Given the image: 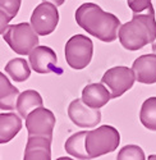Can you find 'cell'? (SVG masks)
I'll return each instance as SVG.
<instances>
[{
    "label": "cell",
    "instance_id": "cell-1",
    "mask_svg": "<svg viewBox=\"0 0 156 160\" xmlns=\"http://www.w3.org/2000/svg\"><path fill=\"white\" fill-rule=\"evenodd\" d=\"M76 22L87 33L104 42H113L118 37L120 19L113 13L102 10L95 3L80 5L74 14Z\"/></svg>",
    "mask_w": 156,
    "mask_h": 160
},
{
    "label": "cell",
    "instance_id": "cell-2",
    "mask_svg": "<svg viewBox=\"0 0 156 160\" xmlns=\"http://www.w3.org/2000/svg\"><path fill=\"white\" fill-rule=\"evenodd\" d=\"M118 38L122 46L136 51L156 40V19L154 5L142 13H133L132 19L120 24Z\"/></svg>",
    "mask_w": 156,
    "mask_h": 160
},
{
    "label": "cell",
    "instance_id": "cell-3",
    "mask_svg": "<svg viewBox=\"0 0 156 160\" xmlns=\"http://www.w3.org/2000/svg\"><path fill=\"white\" fill-rule=\"evenodd\" d=\"M119 143V131L113 126H101L86 135V150L91 159L115 151Z\"/></svg>",
    "mask_w": 156,
    "mask_h": 160
},
{
    "label": "cell",
    "instance_id": "cell-4",
    "mask_svg": "<svg viewBox=\"0 0 156 160\" xmlns=\"http://www.w3.org/2000/svg\"><path fill=\"white\" fill-rule=\"evenodd\" d=\"M4 35V41L9 48L19 55H28L38 45V35L32 28L31 23L22 22L17 24H9Z\"/></svg>",
    "mask_w": 156,
    "mask_h": 160
},
{
    "label": "cell",
    "instance_id": "cell-5",
    "mask_svg": "<svg viewBox=\"0 0 156 160\" xmlns=\"http://www.w3.org/2000/svg\"><path fill=\"white\" fill-rule=\"evenodd\" d=\"M64 54H66V60L68 65L72 69H85L94 55L92 40L80 33L72 36L66 44Z\"/></svg>",
    "mask_w": 156,
    "mask_h": 160
},
{
    "label": "cell",
    "instance_id": "cell-6",
    "mask_svg": "<svg viewBox=\"0 0 156 160\" xmlns=\"http://www.w3.org/2000/svg\"><path fill=\"white\" fill-rule=\"evenodd\" d=\"M136 77L132 68L124 65L113 67L104 73L101 82L110 91L111 99H116L122 96L128 90H131L134 85Z\"/></svg>",
    "mask_w": 156,
    "mask_h": 160
},
{
    "label": "cell",
    "instance_id": "cell-7",
    "mask_svg": "<svg viewBox=\"0 0 156 160\" xmlns=\"http://www.w3.org/2000/svg\"><path fill=\"white\" fill-rule=\"evenodd\" d=\"M59 23V12L56 5L42 2L38 4L31 16V26L38 36L53 33Z\"/></svg>",
    "mask_w": 156,
    "mask_h": 160
},
{
    "label": "cell",
    "instance_id": "cell-8",
    "mask_svg": "<svg viewBox=\"0 0 156 160\" xmlns=\"http://www.w3.org/2000/svg\"><path fill=\"white\" fill-rule=\"evenodd\" d=\"M55 122L56 119L54 113L40 106L26 117V128L28 131V136H42L53 140Z\"/></svg>",
    "mask_w": 156,
    "mask_h": 160
},
{
    "label": "cell",
    "instance_id": "cell-9",
    "mask_svg": "<svg viewBox=\"0 0 156 160\" xmlns=\"http://www.w3.org/2000/svg\"><path fill=\"white\" fill-rule=\"evenodd\" d=\"M68 117L81 128H94L101 122V112L87 106L82 99H74L68 106Z\"/></svg>",
    "mask_w": 156,
    "mask_h": 160
},
{
    "label": "cell",
    "instance_id": "cell-10",
    "mask_svg": "<svg viewBox=\"0 0 156 160\" xmlns=\"http://www.w3.org/2000/svg\"><path fill=\"white\" fill-rule=\"evenodd\" d=\"M28 60L31 69H33L37 73L46 74L56 69L58 57L51 48L37 45L28 54Z\"/></svg>",
    "mask_w": 156,
    "mask_h": 160
},
{
    "label": "cell",
    "instance_id": "cell-11",
    "mask_svg": "<svg viewBox=\"0 0 156 160\" xmlns=\"http://www.w3.org/2000/svg\"><path fill=\"white\" fill-rule=\"evenodd\" d=\"M136 81L141 83H156V54H145L138 57L132 65Z\"/></svg>",
    "mask_w": 156,
    "mask_h": 160
},
{
    "label": "cell",
    "instance_id": "cell-12",
    "mask_svg": "<svg viewBox=\"0 0 156 160\" xmlns=\"http://www.w3.org/2000/svg\"><path fill=\"white\" fill-rule=\"evenodd\" d=\"M51 138L28 136L23 160H51Z\"/></svg>",
    "mask_w": 156,
    "mask_h": 160
},
{
    "label": "cell",
    "instance_id": "cell-13",
    "mask_svg": "<svg viewBox=\"0 0 156 160\" xmlns=\"http://www.w3.org/2000/svg\"><path fill=\"white\" fill-rule=\"evenodd\" d=\"M111 99L110 91L102 82L90 83L82 90V101L94 109H100Z\"/></svg>",
    "mask_w": 156,
    "mask_h": 160
},
{
    "label": "cell",
    "instance_id": "cell-14",
    "mask_svg": "<svg viewBox=\"0 0 156 160\" xmlns=\"http://www.w3.org/2000/svg\"><path fill=\"white\" fill-rule=\"evenodd\" d=\"M22 129L21 117L16 113L0 114V143H7L14 138Z\"/></svg>",
    "mask_w": 156,
    "mask_h": 160
},
{
    "label": "cell",
    "instance_id": "cell-15",
    "mask_svg": "<svg viewBox=\"0 0 156 160\" xmlns=\"http://www.w3.org/2000/svg\"><path fill=\"white\" fill-rule=\"evenodd\" d=\"M42 104H44L42 98L37 91L26 90V91L21 92V94L18 95L16 109H17L19 117L26 119V117H27L32 110L42 106Z\"/></svg>",
    "mask_w": 156,
    "mask_h": 160
},
{
    "label": "cell",
    "instance_id": "cell-16",
    "mask_svg": "<svg viewBox=\"0 0 156 160\" xmlns=\"http://www.w3.org/2000/svg\"><path fill=\"white\" fill-rule=\"evenodd\" d=\"M18 95L19 90L10 83L9 78L4 73L0 72V109L14 110Z\"/></svg>",
    "mask_w": 156,
    "mask_h": 160
},
{
    "label": "cell",
    "instance_id": "cell-17",
    "mask_svg": "<svg viewBox=\"0 0 156 160\" xmlns=\"http://www.w3.org/2000/svg\"><path fill=\"white\" fill-rule=\"evenodd\" d=\"M86 135H87L86 131L77 132L74 135H72L66 141V145H64L66 151L69 155L80 159V160H91V158L86 150Z\"/></svg>",
    "mask_w": 156,
    "mask_h": 160
},
{
    "label": "cell",
    "instance_id": "cell-18",
    "mask_svg": "<svg viewBox=\"0 0 156 160\" xmlns=\"http://www.w3.org/2000/svg\"><path fill=\"white\" fill-rule=\"evenodd\" d=\"M5 72L16 82H24L31 76V69L27 60L23 58L10 59L5 65Z\"/></svg>",
    "mask_w": 156,
    "mask_h": 160
},
{
    "label": "cell",
    "instance_id": "cell-19",
    "mask_svg": "<svg viewBox=\"0 0 156 160\" xmlns=\"http://www.w3.org/2000/svg\"><path fill=\"white\" fill-rule=\"evenodd\" d=\"M139 121L149 131H156V98L144 101L139 112Z\"/></svg>",
    "mask_w": 156,
    "mask_h": 160
},
{
    "label": "cell",
    "instance_id": "cell-20",
    "mask_svg": "<svg viewBox=\"0 0 156 160\" xmlns=\"http://www.w3.org/2000/svg\"><path fill=\"white\" fill-rule=\"evenodd\" d=\"M116 160H146L145 152L137 145H125L118 152Z\"/></svg>",
    "mask_w": 156,
    "mask_h": 160
},
{
    "label": "cell",
    "instance_id": "cell-21",
    "mask_svg": "<svg viewBox=\"0 0 156 160\" xmlns=\"http://www.w3.org/2000/svg\"><path fill=\"white\" fill-rule=\"evenodd\" d=\"M21 4H22V0H0V9L4 10L13 19L18 14Z\"/></svg>",
    "mask_w": 156,
    "mask_h": 160
},
{
    "label": "cell",
    "instance_id": "cell-22",
    "mask_svg": "<svg viewBox=\"0 0 156 160\" xmlns=\"http://www.w3.org/2000/svg\"><path fill=\"white\" fill-rule=\"evenodd\" d=\"M127 3L133 13H142L152 7L151 0H127Z\"/></svg>",
    "mask_w": 156,
    "mask_h": 160
},
{
    "label": "cell",
    "instance_id": "cell-23",
    "mask_svg": "<svg viewBox=\"0 0 156 160\" xmlns=\"http://www.w3.org/2000/svg\"><path fill=\"white\" fill-rule=\"evenodd\" d=\"M12 21V18L7 14V13L4 10L0 9V35L4 33L8 28V26H9V22Z\"/></svg>",
    "mask_w": 156,
    "mask_h": 160
},
{
    "label": "cell",
    "instance_id": "cell-24",
    "mask_svg": "<svg viewBox=\"0 0 156 160\" xmlns=\"http://www.w3.org/2000/svg\"><path fill=\"white\" fill-rule=\"evenodd\" d=\"M42 2H47V3H51V4L56 5V7H60V5L64 4V2H66V0H42Z\"/></svg>",
    "mask_w": 156,
    "mask_h": 160
},
{
    "label": "cell",
    "instance_id": "cell-25",
    "mask_svg": "<svg viewBox=\"0 0 156 160\" xmlns=\"http://www.w3.org/2000/svg\"><path fill=\"white\" fill-rule=\"evenodd\" d=\"M152 52H155V54H156V40L152 42Z\"/></svg>",
    "mask_w": 156,
    "mask_h": 160
},
{
    "label": "cell",
    "instance_id": "cell-26",
    "mask_svg": "<svg viewBox=\"0 0 156 160\" xmlns=\"http://www.w3.org/2000/svg\"><path fill=\"white\" fill-rule=\"evenodd\" d=\"M56 160H73V159H71V158H66V156H63V158H58Z\"/></svg>",
    "mask_w": 156,
    "mask_h": 160
},
{
    "label": "cell",
    "instance_id": "cell-27",
    "mask_svg": "<svg viewBox=\"0 0 156 160\" xmlns=\"http://www.w3.org/2000/svg\"><path fill=\"white\" fill-rule=\"evenodd\" d=\"M149 160H156V155L154 154V155H150L149 156Z\"/></svg>",
    "mask_w": 156,
    "mask_h": 160
}]
</instances>
